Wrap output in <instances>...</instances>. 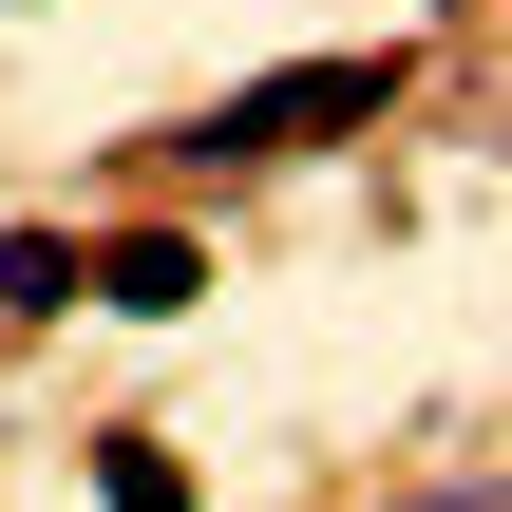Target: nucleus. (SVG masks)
I'll list each match as a JSON object with an SVG mask.
<instances>
[{"mask_svg":"<svg viewBox=\"0 0 512 512\" xmlns=\"http://www.w3.org/2000/svg\"><path fill=\"white\" fill-rule=\"evenodd\" d=\"M0 304L57 323V304H76V247H57V228H0Z\"/></svg>","mask_w":512,"mask_h":512,"instance_id":"20e7f679","label":"nucleus"},{"mask_svg":"<svg viewBox=\"0 0 512 512\" xmlns=\"http://www.w3.org/2000/svg\"><path fill=\"white\" fill-rule=\"evenodd\" d=\"M76 304H114V323H190V304H209V247H190V228H114V247H76Z\"/></svg>","mask_w":512,"mask_h":512,"instance_id":"f03ea898","label":"nucleus"},{"mask_svg":"<svg viewBox=\"0 0 512 512\" xmlns=\"http://www.w3.org/2000/svg\"><path fill=\"white\" fill-rule=\"evenodd\" d=\"M95 512H190V456L171 437H95Z\"/></svg>","mask_w":512,"mask_h":512,"instance_id":"7ed1b4c3","label":"nucleus"},{"mask_svg":"<svg viewBox=\"0 0 512 512\" xmlns=\"http://www.w3.org/2000/svg\"><path fill=\"white\" fill-rule=\"evenodd\" d=\"M399 114V38H361V57H285V76H228L209 114H190V152L228 171V152H342V133H380Z\"/></svg>","mask_w":512,"mask_h":512,"instance_id":"f257e3e1","label":"nucleus"}]
</instances>
